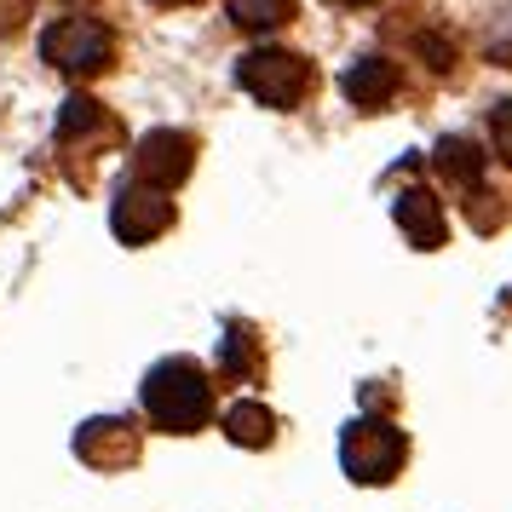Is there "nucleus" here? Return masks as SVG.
<instances>
[{"mask_svg":"<svg viewBox=\"0 0 512 512\" xmlns=\"http://www.w3.org/2000/svg\"><path fill=\"white\" fill-rule=\"evenodd\" d=\"M144 415L156 432H202L213 415V380L202 363H190V357H167L156 369L144 374Z\"/></svg>","mask_w":512,"mask_h":512,"instance_id":"1","label":"nucleus"},{"mask_svg":"<svg viewBox=\"0 0 512 512\" xmlns=\"http://www.w3.org/2000/svg\"><path fill=\"white\" fill-rule=\"evenodd\" d=\"M236 87L271 110H300L305 93L317 87V70H311V58L288 47H254L236 58Z\"/></svg>","mask_w":512,"mask_h":512,"instance_id":"2","label":"nucleus"},{"mask_svg":"<svg viewBox=\"0 0 512 512\" xmlns=\"http://www.w3.org/2000/svg\"><path fill=\"white\" fill-rule=\"evenodd\" d=\"M403 455H409L403 432L380 415H357L340 438V466H346L351 484H392L403 472Z\"/></svg>","mask_w":512,"mask_h":512,"instance_id":"3","label":"nucleus"},{"mask_svg":"<svg viewBox=\"0 0 512 512\" xmlns=\"http://www.w3.org/2000/svg\"><path fill=\"white\" fill-rule=\"evenodd\" d=\"M41 52H47L52 70H64V75H98V70H110V58H116V35H110V24H98L87 12H70V18L47 24Z\"/></svg>","mask_w":512,"mask_h":512,"instance_id":"4","label":"nucleus"},{"mask_svg":"<svg viewBox=\"0 0 512 512\" xmlns=\"http://www.w3.org/2000/svg\"><path fill=\"white\" fill-rule=\"evenodd\" d=\"M196 167V139L190 133H173V127H156L144 133L139 150H133V185H150V190H173L190 179Z\"/></svg>","mask_w":512,"mask_h":512,"instance_id":"5","label":"nucleus"},{"mask_svg":"<svg viewBox=\"0 0 512 512\" xmlns=\"http://www.w3.org/2000/svg\"><path fill=\"white\" fill-rule=\"evenodd\" d=\"M110 225H116V236L127 248H144V242H156V236L173 225V196L127 179V185L116 190V202H110Z\"/></svg>","mask_w":512,"mask_h":512,"instance_id":"6","label":"nucleus"},{"mask_svg":"<svg viewBox=\"0 0 512 512\" xmlns=\"http://www.w3.org/2000/svg\"><path fill=\"white\" fill-rule=\"evenodd\" d=\"M75 455L98 472H116V466H133L139 461V432L133 420H87L75 432Z\"/></svg>","mask_w":512,"mask_h":512,"instance_id":"7","label":"nucleus"},{"mask_svg":"<svg viewBox=\"0 0 512 512\" xmlns=\"http://www.w3.org/2000/svg\"><path fill=\"white\" fill-rule=\"evenodd\" d=\"M432 173H438L443 185H449V196H461V202L484 196V150H478L472 139H438Z\"/></svg>","mask_w":512,"mask_h":512,"instance_id":"8","label":"nucleus"},{"mask_svg":"<svg viewBox=\"0 0 512 512\" xmlns=\"http://www.w3.org/2000/svg\"><path fill=\"white\" fill-rule=\"evenodd\" d=\"M397 225H403V242H415V248H443V202L432 196L426 185H403V196H397Z\"/></svg>","mask_w":512,"mask_h":512,"instance_id":"9","label":"nucleus"},{"mask_svg":"<svg viewBox=\"0 0 512 512\" xmlns=\"http://www.w3.org/2000/svg\"><path fill=\"white\" fill-rule=\"evenodd\" d=\"M58 144L64 150H93V144H116V116L98 104V98L87 93H75L70 104H64V116H58Z\"/></svg>","mask_w":512,"mask_h":512,"instance_id":"10","label":"nucleus"},{"mask_svg":"<svg viewBox=\"0 0 512 512\" xmlns=\"http://www.w3.org/2000/svg\"><path fill=\"white\" fill-rule=\"evenodd\" d=\"M346 98L357 104V110H386L397 93V64L392 58H380V52H369V58H351V70H346Z\"/></svg>","mask_w":512,"mask_h":512,"instance_id":"11","label":"nucleus"},{"mask_svg":"<svg viewBox=\"0 0 512 512\" xmlns=\"http://www.w3.org/2000/svg\"><path fill=\"white\" fill-rule=\"evenodd\" d=\"M225 438L236 449H265V443L277 438V420L265 403H231V415H225Z\"/></svg>","mask_w":512,"mask_h":512,"instance_id":"12","label":"nucleus"},{"mask_svg":"<svg viewBox=\"0 0 512 512\" xmlns=\"http://www.w3.org/2000/svg\"><path fill=\"white\" fill-rule=\"evenodd\" d=\"M225 12H231L236 29H248V35H271L294 18V0H225Z\"/></svg>","mask_w":512,"mask_h":512,"instance_id":"13","label":"nucleus"},{"mask_svg":"<svg viewBox=\"0 0 512 512\" xmlns=\"http://www.w3.org/2000/svg\"><path fill=\"white\" fill-rule=\"evenodd\" d=\"M254 369H259L254 334H248L242 323H231V328H225V357H219V374H225V380H254Z\"/></svg>","mask_w":512,"mask_h":512,"instance_id":"14","label":"nucleus"},{"mask_svg":"<svg viewBox=\"0 0 512 512\" xmlns=\"http://www.w3.org/2000/svg\"><path fill=\"white\" fill-rule=\"evenodd\" d=\"M489 144H495V156L512 167V98L489 110Z\"/></svg>","mask_w":512,"mask_h":512,"instance_id":"15","label":"nucleus"},{"mask_svg":"<svg viewBox=\"0 0 512 512\" xmlns=\"http://www.w3.org/2000/svg\"><path fill=\"white\" fill-rule=\"evenodd\" d=\"M29 6H35V0H0V29H18L29 18Z\"/></svg>","mask_w":512,"mask_h":512,"instance_id":"16","label":"nucleus"},{"mask_svg":"<svg viewBox=\"0 0 512 512\" xmlns=\"http://www.w3.org/2000/svg\"><path fill=\"white\" fill-rule=\"evenodd\" d=\"M156 6H190V0H156Z\"/></svg>","mask_w":512,"mask_h":512,"instance_id":"17","label":"nucleus"},{"mask_svg":"<svg viewBox=\"0 0 512 512\" xmlns=\"http://www.w3.org/2000/svg\"><path fill=\"white\" fill-rule=\"evenodd\" d=\"M340 6H369V0H340Z\"/></svg>","mask_w":512,"mask_h":512,"instance_id":"18","label":"nucleus"},{"mask_svg":"<svg viewBox=\"0 0 512 512\" xmlns=\"http://www.w3.org/2000/svg\"><path fill=\"white\" fill-rule=\"evenodd\" d=\"M70 6H75V0H70Z\"/></svg>","mask_w":512,"mask_h":512,"instance_id":"19","label":"nucleus"}]
</instances>
